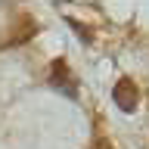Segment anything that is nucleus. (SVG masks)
I'll list each match as a JSON object with an SVG mask.
<instances>
[{
  "label": "nucleus",
  "instance_id": "nucleus-1",
  "mask_svg": "<svg viewBox=\"0 0 149 149\" xmlns=\"http://www.w3.org/2000/svg\"><path fill=\"white\" fill-rule=\"evenodd\" d=\"M112 96H115V102H118L124 112H134L140 102V87L130 78H121L118 84H115V90H112Z\"/></svg>",
  "mask_w": 149,
  "mask_h": 149
},
{
  "label": "nucleus",
  "instance_id": "nucleus-2",
  "mask_svg": "<svg viewBox=\"0 0 149 149\" xmlns=\"http://www.w3.org/2000/svg\"><path fill=\"white\" fill-rule=\"evenodd\" d=\"M50 81H53L56 87H65V90H74V78L68 74V65H65V59H56V62L50 65Z\"/></svg>",
  "mask_w": 149,
  "mask_h": 149
},
{
  "label": "nucleus",
  "instance_id": "nucleus-3",
  "mask_svg": "<svg viewBox=\"0 0 149 149\" xmlns=\"http://www.w3.org/2000/svg\"><path fill=\"white\" fill-rule=\"evenodd\" d=\"M34 31H37V25H34L28 16H22V22L13 28V37H9V44H25V40H31V37H34Z\"/></svg>",
  "mask_w": 149,
  "mask_h": 149
},
{
  "label": "nucleus",
  "instance_id": "nucleus-4",
  "mask_svg": "<svg viewBox=\"0 0 149 149\" xmlns=\"http://www.w3.org/2000/svg\"><path fill=\"white\" fill-rule=\"evenodd\" d=\"M93 149H115V146H112L109 140H100V143H96V146H93Z\"/></svg>",
  "mask_w": 149,
  "mask_h": 149
}]
</instances>
